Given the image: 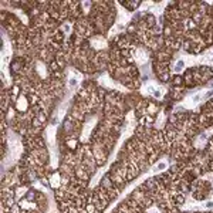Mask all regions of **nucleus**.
Instances as JSON below:
<instances>
[{"instance_id": "1", "label": "nucleus", "mask_w": 213, "mask_h": 213, "mask_svg": "<svg viewBox=\"0 0 213 213\" xmlns=\"http://www.w3.org/2000/svg\"><path fill=\"white\" fill-rule=\"evenodd\" d=\"M135 58H137L139 63H143V61L146 60V54H143V51H138V53L135 54Z\"/></svg>"}, {"instance_id": "2", "label": "nucleus", "mask_w": 213, "mask_h": 213, "mask_svg": "<svg viewBox=\"0 0 213 213\" xmlns=\"http://www.w3.org/2000/svg\"><path fill=\"white\" fill-rule=\"evenodd\" d=\"M182 68H183V61H179V63L176 64V67H175V70H176V71H180Z\"/></svg>"}]
</instances>
